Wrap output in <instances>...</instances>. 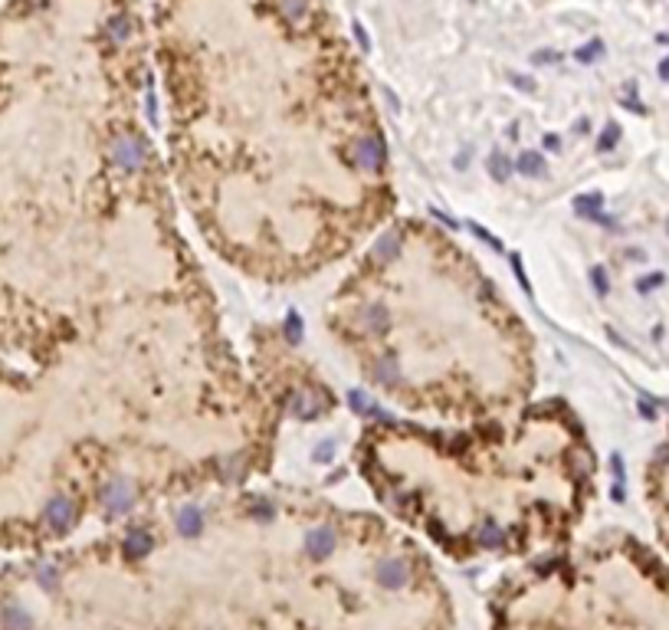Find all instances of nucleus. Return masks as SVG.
<instances>
[{"label":"nucleus","mask_w":669,"mask_h":630,"mask_svg":"<svg viewBox=\"0 0 669 630\" xmlns=\"http://www.w3.org/2000/svg\"><path fill=\"white\" fill-rule=\"evenodd\" d=\"M512 273L518 276V282H522V289H525V292H532V282H528V276H525V266H522V260H518V256H512Z\"/></svg>","instance_id":"cd10ccee"},{"label":"nucleus","mask_w":669,"mask_h":630,"mask_svg":"<svg viewBox=\"0 0 669 630\" xmlns=\"http://www.w3.org/2000/svg\"><path fill=\"white\" fill-rule=\"evenodd\" d=\"M351 407H355L358 410V414H368V417H384V414H381V410H378V407H374V404H371V400H368L365 397V394H351Z\"/></svg>","instance_id":"aec40b11"},{"label":"nucleus","mask_w":669,"mask_h":630,"mask_svg":"<svg viewBox=\"0 0 669 630\" xmlns=\"http://www.w3.org/2000/svg\"><path fill=\"white\" fill-rule=\"evenodd\" d=\"M640 414H643L646 420H653V417H656V410H653V404H650V400H640Z\"/></svg>","instance_id":"473e14b6"},{"label":"nucleus","mask_w":669,"mask_h":630,"mask_svg":"<svg viewBox=\"0 0 669 630\" xmlns=\"http://www.w3.org/2000/svg\"><path fill=\"white\" fill-rule=\"evenodd\" d=\"M591 282H594V289L601 292V296H607V292H610L607 269H604V266H594V269H591Z\"/></svg>","instance_id":"b1692460"},{"label":"nucleus","mask_w":669,"mask_h":630,"mask_svg":"<svg viewBox=\"0 0 669 630\" xmlns=\"http://www.w3.org/2000/svg\"><path fill=\"white\" fill-rule=\"evenodd\" d=\"M666 227H669V223H666Z\"/></svg>","instance_id":"c9c22d12"},{"label":"nucleus","mask_w":669,"mask_h":630,"mask_svg":"<svg viewBox=\"0 0 669 630\" xmlns=\"http://www.w3.org/2000/svg\"><path fill=\"white\" fill-rule=\"evenodd\" d=\"M601 204H604V197H601V194H581V197L574 201L577 213H587V217H594V213L601 210Z\"/></svg>","instance_id":"a211bd4d"},{"label":"nucleus","mask_w":669,"mask_h":630,"mask_svg":"<svg viewBox=\"0 0 669 630\" xmlns=\"http://www.w3.org/2000/svg\"><path fill=\"white\" fill-rule=\"evenodd\" d=\"M355 40L361 43V53H371V36H368V30L361 23H355Z\"/></svg>","instance_id":"c756f323"},{"label":"nucleus","mask_w":669,"mask_h":630,"mask_svg":"<svg viewBox=\"0 0 669 630\" xmlns=\"http://www.w3.org/2000/svg\"><path fill=\"white\" fill-rule=\"evenodd\" d=\"M601 53H604V43L601 40H591L587 46H581V50H577V60H581V63H594Z\"/></svg>","instance_id":"4be33fe9"},{"label":"nucleus","mask_w":669,"mask_h":630,"mask_svg":"<svg viewBox=\"0 0 669 630\" xmlns=\"http://www.w3.org/2000/svg\"><path fill=\"white\" fill-rule=\"evenodd\" d=\"M272 516H276V509H272V503H266V499H259V503H253V519H259V522H269Z\"/></svg>","instance_id":"bb28decb"},{"label":"nucleus","mask_w":669,"mask_h":630,"mask_svg":"<svg viewBox=\"0 0 669 630\" xmlns=\"http://www.w3.org/2000/svg\"><path fill=\"white\" fill-rule=\"evenodd\" d=\"M128 33H132V20H128V17H122V14H119V17L109 20V36H112L115 43L128 40Z\"/></svg>","instance_id":"f3484780"},{"label":"nucleus","mask_w":669,"mask_h":630,"mask_svg":"<svg viewBox=\"0 0 669 630\" xmlns=\"http://www.w3.org/2000/svg\"><path fill=\"white\" fill-rule=\"evenodd\" d=\"M397 253H400V237H394V233L381 237V240H378V247H374V260H381V263L397 260Z\"/></svg>","instance_id":"4468645a"},{"label":"nucleus","mask_w":669,"mask_h":630,"mask_svg":"<svg viewBox=\"0 0 669 630\" xmlns=\"http://www.w3.org/2000/svg\"><path fill=\"white\" fill-rule=\"evenodd\" d=\"M102 506H105V512H112V516H125V512L135 506V486H132V479L115 476L112 483L102 486Z\"/></svg>","instance_id":"f257e3e1"},{"label":"nucleus","mask_w":669,"mask_h":630,"mask_svg":"<svg viewBox=\"0 0 669 630\" xmlns=\"http://www.w3.org/2000/svg\"><path fill=\"white\" fill-rule=\"evenodd\" d=\"M36 575H40V584H43V588H56V571H53V568H40Z\"/></svg>","instance_id":"7c9ffc66"},{"label":"nucleus","mask_w":669,"mask_h":630,"mask_svg":"<svg viewBox=\"0 0 669 630\" xmlns=\"http://www.w3.org/2000/svg\"><path fill=\"white\" fill-rule=\"evenodd\" d=\"M518 174H525V178H542L545 171H548V164H545V154H538V151H525V154H518Z\"/></svg>","instance_id":"9d476101"},{"label":"nucleus","mask_w":669,"mask_h":630,"mask_svg":"<svg viewBox=\"0 0 669 630\" xmlns=\"http://www.w3.org/2000/svg\"><path fill=\"white\" fill-rule=\"evenodd\" d=\"M660 76H663V79H669V60H663V63H660Z\"/></svg>","instance_id":"f704fd0d"},{"label":"nucleus","mask_w":669,"mask_h":630,"mask_svg":"<svg viewBox=\"0 0 669 630\" xmlns=\"http://www.w3.org/2000/svg\"><path fill=\"white\" fill-rule=\"evenodd\" d=\"M178 532L184 538H194L203 532V512L197 509V506H184V509L178 512Z\"/></svg>","instance_id":"1a4fd4ad"},{"label":"nucleus","mask_w":669,"mask_h":630,"mask_svg":"<svg viewBox=\"0 0 669 630\" xmlns=\"http://www.w3.org/2000/svg\"><path fill=\"white\" fill-rule=\"evenodd\" d=\"M387 325H390V319H387V309L384 306H368L365 309V329L368 332L384 335L387 332Z\"/></svg>","instance_id":"ddd939ff"},{"label":"nucleus","mask_w":669,"mask_h":630,"mask_svg":"<svg viewBox=\"0 0 669 630\" xmlns=\"http://www.w3.org/2000/svg\"><path fill=\"white\" fill-rule=\"evenodd\" d=\"M46 522H50L56 532H66V528L76 522V506L69 503L66 496H56V499L46 506Z\"/></svg>","instance_id":"0eeeda50"},{"label":"nucleus","mask_w":669,"mask_h":630,"mask_svg":"<svg viewBox=\"0 0 669 630\" xmlns=\"http://www.w3.org/2000/svg\"><path fill=\"white\" fill-rule=\"evenodd\" d=\"M286 338L296 345V341H302V319H299L296 312L286 315Z\"/></svg>","instance_id":"412c9836"},{"label":"nucleus","mask_w":669,"mask_h":630,"mask_svg":"<svg viewBox=\"0 0 669 630\" xmlns=\"http://www.w3.org/2000/svg\"><path fill=\"white\" fill-rule=\"evenodd\" d=\"M407 578H410V568H407L404 558H384L378 565V581L384 588H404Z\"/></svg>","instance_id":"39448f33"},{"label":"nucleus","mask_w":669,"mask_h":630,"mask_svg":"<svg viewBox=\"0 0 669 630\" xmlns=\"http://www.w3.org/2000/svg\"><path fill=\"white\" fill-rule=\"evenodd\" d=\"M4 627L7 630H30L33 627V617H30L20 604H7L4 607Z\"/></svg>","instance_id":"f8f14e48"},{"label":"nucleus","mask_w":669,"mask_h":630,"mask_svg":"<svg viewBox=\"0 0 669 630\" xmlns=\"http://www.w3.org/2000/svg\"><path fill=\"white\" fill-rule=\"evenodd\" d=\"M486 168H489V178H492V181H499V184H505L508 174H512V161H508V158H505L502 151L492 154L489 161H486Z\"/></svg>","instance_id":"2eb2a0df"},{"label":"nucleus","mask_w":669,"mask_h":630,"mask_svg":"<svg viewBox=\"0 0 669 630\" xmlns=\"http://www.w3.org/2000/svg\"><path fill=\"white\" fill-rule=\"evenodd\" d=\"M571 460H574V466L581 469V473H591V457H587V453H574Z\"/></svg>","instance_id":"2f4dec72"},{"label":"nucleus","mask_w":669,"mask_h":630,"mask_svg":"<svg viewBox=\"0 0 669 630\" xmlns=\"http://www.w3.org/2000/svg\"><path fill=\"white\" fill-rule=\"evenodd\" d=\"M476 542L483 548H502L505 545V532H502V525H496V522H483L479 532H476Z\"/></svg>","instance_id":"9b49d317"},{"label":"nucleus","mask_w":669,"mask_h":630,"mask_svg":"<svg viewBox=\"0 0 669 630\" xmlns=\"http://www.w3.org/2000/svg\"><path fill=\"white\" fill-rule=\"evenodd\" d=\"M617 138H620V128L610 122L607 128H604V135H601V142H597V151H610V148L617 145Z\"/></svg>","instance_id":"5701e85b"},{"label":"nucleus","mask_w":669,"mask_h":630,"mask_svg":"<svg viewBox=\"0 0 669 630\" xmlns=\"http://www.w3.org/2000/svg\"><path fill=\"white\" fill-rule=\"evenodd\" d=\"M151 545H154V538H151V532H144V528H132L125 535V555L128 558H144V555L151 552Z\"/></svg>","instance_id":"6e6552de"},{"label":"nucleus","mask_w":669,"mask_h":630,"mask_svg":"<svg viewBox=\"0 0 669 630\" xmlns=\"http://www.w3.org/2000/svg\"><path fill=\"white\" fill-rule=\"evenodd\" d=\"M325 407H328V400L319 397V394H292V400H289V410H292L296 417H302V420L322 417Z\"/></svg>","instance_id":"20e7f679"},{"label":"nucleus","mask_w":669,"mask_h":630,"mask_svg":"<svg viewBox=\"0 0 669 630\" xmlns=\"http://www.w3.org/2000/svg\"><path fill=\"white\" fill-rule=\"evenodd\" d=\"M312 460H315V463H331V460H335V443H331V440H322Z\"/></svg>","instance_id":"a878e982"},{"label":"nucleus","mask_w":669,"mask_h":630,"mask_svg":"<svg viewBox=\"0 0 669 630\" xmlns=\"http://www.w3.org/2000/svg\"><path fill=\"white\" fill-rule=\"evenodd\" d=\"M112 158H115V164L122 171H138L144 164V158H148V148H144V142L138 135H119L112 142Z\"/></svg>","instance_id":"f03ea898"},{"label":"nucleus","mask_w":669,"mask_h":630,"mask_svg":"<svg viewBox=\"0 0 669 630\" xmlns=\"http://www.w3.org/2000/svg\"><path fill=\"white\" fill-rule=\"evenodd\" d=\"M374 378H378L384 388H397V384H400V371H397V365H394V361H381V365H378V371H374Z\"/></svg>","instance_id":"dca6fc26"},{"label":"nucleus","mask_w":669,"mask_h":630,"mask_svg":"<svg viewBox=\"0 0 669 630\" xmlns=\"http://www.w3.org/2000/svg\"><path fill=\"white\" fill-rule=\"evenodd\" d=\"M614 476L623 479V460H620V453H614Z\"/></svg>","instance_id":"72a5a7b5"},{"label":"nucleus","mask_w":669,"mask_h":630,"mask_svg":"<svg viewBox=\"0 0 669 630\" xmlns=\"http://www.w3.org/2000/svg\"><path fill=\"white\" fill-rule=\"evenodd\" d=\"M656 286H663V273H653V276H646V279L636 282V289L640 292H653Z\"/></svg>","instance_id":"c85d7f7f"},{"label":"nucleus","mask_w":669,"mask_h":630,"mask_svg":"<svg viewBox=\"0 0 669 630\" xmlns=\"http://www.w3.org/2000/svg\"><path fill=\"white\" fill-rule=\"evenodd\" d=\"M466 227H469V230H473L479 240H483V243H489L492 250H502V240H499V237H492V233L486 230V227H479V223H466Z\"/></svg>","instance_id":"393cba45"},{"label":"nucleus","mask_w":669,"mask_h":630,"mask_svg":"<svg viewBox=\"0 0 669 630\" xmlns=\"http://www.w3.org/2000/svg\"><path fill=\"white\" fill-rule=\"evenodd\" d=\"M279 7L289 20H302L305 10H309V0H279Z\"/></svg>","instance_id":"6ab92c4d"},{"label":"nucleus","mask_w":669,"mask_h":630,"mask_svg":"<svg viewBox=\"0 0 669 630\" xmlns=\"http://www.w3.org/2000/svg\"><path fill=\"white\" fill-rule=\"evenodd\" d=\"M335 542H338V535H335V528H328V525H319L305 535V548L312 552V558H328V555L335 552Z\"/></svg>","instance_id":"423d86ee"},{"label":"nucleus","mask_w":669,"mask_h":630,"mask_svg":"<svg viewBox=\"0 0 669 630\" xmlns=\"http://www.w3.org/2000/svg\"><path fill=\"white\" fill-rule=\"evenodd\" d=\"M355 154H358V164L365 171H381L384 161H387V148L378 135H361L355 145Z\"/></svg>","instance_id":"7ed1b4c3"}]
</instances>
